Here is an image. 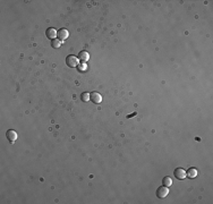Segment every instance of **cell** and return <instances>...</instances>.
Listing matches in <instances>:
<instances>
[{
    "mask_svg": "<svg viewBox=\"0 0 213 204\" xmlns=\"http://www.w3.org/2000/svg\"><path fill=\"white\" fill-rule=\"evenodd\" d=\"M66 64L68 67H77L78 64H79V59L76 56H73V55H69L68 57L66 58Z\"/></svg>",
    "mask_w": 213,
    "mask_h": 204,
    "instance_id": "cell-1",
    "label": "cell"
},
{
    "mask_svg": "<svg viewBox=\"0 0 213 204\" xmlns=\"http://www.w3.org/2000/svg\"><path fill=\"white\" fill-rule=\"evenodd\" d=\"M168 194H169V189H168V187H166V186H160V187L156 189V196L159 198L167 197Z\"/></svg>",
    "mask_w": 213,
    "mask_h": 204,
    "instance_id": "cell-2",
    "label": "cell"
},
{
    "mask_svg": "<svg viewBox=\"0 0 213 204\" xmlns=\"http://www.w3.org/2000/svg\"><path fill=\"white\" fill-rule=\"evenodd\" d=\"M174 176L176 179L182 180V179L186 178V171H185L182 168H176L174 171Z\"/></svg>",
    "mask_w": 213,
    "mask_h": 204,
    "instance_id": "cell-3",
    "label": "cell"
},
{
    "mask_svg": "<svg viewBox=\"0 0 213 204\" xmlns=\"http://www.w3.org/2000/svg\"><path fill=\"white\" fill-rule=\"evenodd\" d=\"M90 100L93 103L99 104V103L102 102V95L100 93H97V92H92V93H90Z\"/></svg>",
    "mask_w": 213,
    "mask_h": 204,
    "instance_id": "cell-4",
    "label": "cell"
},
{
    "mask_svg": "<svg viewBox=\"0 0 213 204\" xmlns=\"http://www.w3.org/2000/svg\"><path fill=\"white\" fill-rule=\"evenodd\" d=\"M6 137L10 143H14L15 141L17 140V133L15 130H13V129H9V130L6 132Z\"/></svg>",
    "mask_w": 213,
    "mask_h": 204,
    "instance_id": "cell-5",
    "label": "cell"
},
{
    "mask_svg": "<svg viewBox=\"0 0 213 204\" xmlns=\"http://www.w3.org/2000/svg\"><path fill=\"white\" fill-rule=\"evenodd\" d=\"M45 36L48 39H50V40H53V39H56L57 36V31L53 28V27H50V28H48L47 31H45Z\"/></svg>",
    "mask_w": 213,
    "mask_h": 204,
    "instance_id": "cell-6",
    "label": "cell"
},
{
    "mask_svg": "<svg viewBox=\"0 0 213 204\" xmlns=\"http://www.w3.org/2000/svg\"><path fill=\"white\" fill-rule=\"evenodd\" d=\"M57 36L59 38V40L61 39V41H64L66 39H68L69 33H68V31L66 28H61V30H59L58 32H57Z\"/></svg>",
    "mask_w": 213,
    "mask_h": 204,
    "instance_id": "cell-7",
    "label": "cell"
},
{
    "mask_svg": "<svg viewBox=\"0 0 213 204\" xmlns=\"http://www.w3.org/2000/svg\"><path fill=\"white\" fill-rule=\"evenodd\" d=\"M197 175H198V171H197V169H195V168H189L187 171H186V177H188V178H190V179L196 178Z\"/></svg>",
    "mask_w": 213,
    "mask_h": 204,
    "instance_id": "cell-8",
    "label": "cell"
},
{
    "mask_svg": "<svg viewBox=\"0 0 213 204\" xmlns=\"http://www.w3.org/2000/svg\"><path fill=\"white\" fill-rule=\"evenodd\" d=\"M78 59L82 60L83 63H86V61H89V59H90V53H89L87 51H81V52L78 53Z\"/></svg>",
    "mask_w": 213,
    "mask_h": 204,
    "instance_id": "cell-9",
    "label": "cell"
},
{
    "mask_svg": "<svg viewBox=\"0 0 213 204\" xmlns=\"http://www.w3.org/2000/svg\"><path fill=\"white\" fill-rule=\"evenodd\" d=\"M162 184H163V186H166V187H170V186L172 185V179L170 178L169 176L163 177V179H162Z\"/></svg>",
    "mask_w": 213,
    "mask_h": 204,
    "instance_id": "cell-10",
    "label": "cell"
},
{
    "mask_svg": "<svg viewBox=\"0 0 213 204\" xmlns=\"http://www.w3.org/2000/svg\"><path fill=\"white\" fill-rule=\"evenodd\" d=\"M51 45L52 48H60V45H61V40H59V39H53L51 41Z\"/></svg>",
    "mask_w": 213,
    "mask_h": 204,
    "instance_id": "cell-11",
    "label": "cell"
},
{
    "mask_svg": "<svg viewBox=\"0 0 213 204\" xmlns=\"http://www.w3.org/2000/svg\"><path fill=\"white\" fill-rule=\"evenodd\" d=\"M81 100L83 102H89V100H90V93L83 92V93L81 94Z\"/></svg>",
    "mask_w": 213,
    "mask_h": 204,
    "instance_id": "cell-12",
    "label": "cell"
},
{
    "mask_svg": "<svg viewBox=\"0 0 213 204\" xmlns=\"http://www.w3.org/2000/svg\"><path fill=\"white\" fill-rule=\"evenodd\" d=\"M86 69V65L85 64H82L78 66V70H81V71H84V70Z\"/></svg>",
    "mask_w": 213,
    "mask_h": 204,
    "instance_id": "cell-13",
    "label": "cell"
}]
</instances>
